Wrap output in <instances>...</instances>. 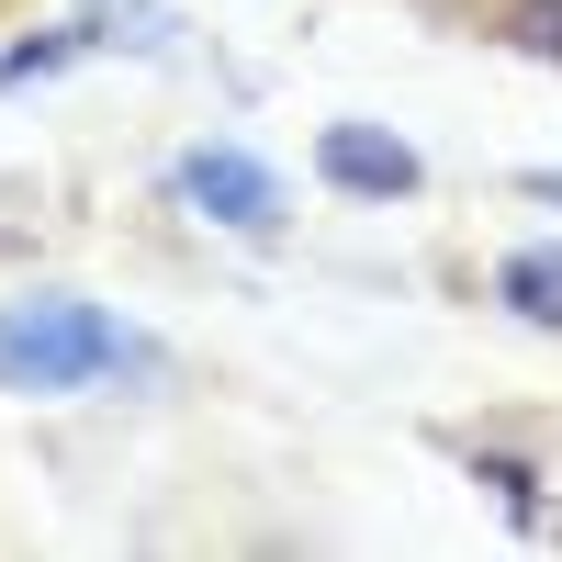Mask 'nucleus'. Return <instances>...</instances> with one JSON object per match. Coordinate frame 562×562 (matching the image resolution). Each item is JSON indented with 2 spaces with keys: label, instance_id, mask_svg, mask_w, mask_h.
Listing matches in <instances>:
<instances>
[{
  "label": "nucleus",
  "instance_id": "obj_4",
  "mask_svg": "<svg viewBox=\"0 0 562 562\" xmlns=\"http://www.w3.org/2000/svg\"><path fill=\"white\" fill-rule=\"evenodd\" d=\"M495 293L518 304L529 326H562V248H518V259L495 270Z\"/></svg>",
  "mask_w": 562,
  "mask_h": 562
},
{
  "label": "nucleus",
  "instance_id": "obj_8",
  "mask_svg": "<svg viewBox=\"0 0 562 562\" xmlns=\"http://www.w3.org/2000/svg\"><path fill=\"white\" fill-rule=\"evenodd\" d=\"M529 192H540V203H562V169H529Z\"/></svg>",
  "mask_w": 562,
  "mask_h": 562
},
{
  "label": "nucleus",
  "instance_id": "obj_6",
  "mask_svg": "<svg viewBox=\"0 0 562 562\" xmlns=\"http://www.w3.org/2000/svg\"><path fill=\"white\" fill-rule=\"evenodd\" d=\"M57 57H79V34H34V45H12V57H0V90H23V79H45Z\"/></svg>",
  "mask_w": 562,
  "mask_h": 562
},
{
  "label": "nucleus",
  "instance_id": "obj_7",
  "mask_svg": "<svg viewBox=\"0 0 562 562\" xmlns=\"http://www.w3.org/2000/svg\"><path fill=\"white\" fill-rule=\"evenodd\" d=\"M506 34H518L529 57H562V0H518V12H506Z\"/></svg>",
  "mask_w": 562,
  "mask_h": 562
},
{
  "label": "nucleus",
  "instance_id": "obj_5",
  "mask_svg": "<svg viewBox=\"0 0 562 562\" xmlns=\"http://www.w3.org/2000/svg\"><path fill=\"white\" fill-rule=\"evenodd\" d=\"M484 484L506 495V518H518V529H540V518H551V495H540V473H529V461H506V450H495V461H484Z\"/></svg>",
  "mask_w": 562,
  "mask_h": 562
},
{
  "label": "nucleus",
  "instance_id": "obj_2",
  "mask_svg": "<svg viewBox=\"0 0 562 562\" xmlns=\"http://www.w3.org/2000/svg\"><path fill=\"white\" fill-rule=\"evenodd\" d=\"M169 180H180V203H192L203 225H225V237H281V180L248 147H192Z\"/></svg>",
  "mask_w": 562,
  "mask_h": 562
},
{
  "label": "nucleus",
  "instance_id": "obj_1",
  "mask_svg": "<svg viewBox=\"0 0 562 562\" xmlns=\"http://www.w3.org/2000/svg\"><path fill=\"white\" fill-rule=\"evenodd\" d=\"M113 371H158V349L135 326H113L102 304H79V293L0 304V394H79V383H113Z\"/></svg>",
  "mask_w": 562,
  "mask_h": 562
},
{
  "label": "nucleus",
  "instance_id": "obj_3",
  "mask_svg": "<svg viewBox=\"0 0 562 562\" xmlns=\"http://www.w3.org/2000/svg\"><path fill=\"white\" fill-rule=\"evenodd\" d=\"M315 169H326V192H349V203H405L416 180H428L405 135H371V124H326L315 135Z\"/></svg>",
  "mask_w": 562,
  "mask_h": 562
}]
</instances>
